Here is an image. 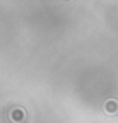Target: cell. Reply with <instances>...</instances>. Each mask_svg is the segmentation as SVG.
I'll return each instance as SVG.
<instances>
[{"label": "cell", "instance_id": "2", "mask_svg": "<svg viewBox=\"0 0 118 123\" xmlns=\"http://www.w3.org/2000/svg\"><path fill=\"white\" fill-rule=\"evenodd\" d=\"M106 106H108V108H106V109H108L109 113H111V111H115V109H118V104H115L113 101H109V102H108Z\"/></svg>", "mask_w": 118, "mask_h": 123}, {"label": "cell", "instance_id": "1", "mask_svg": "<svg viewBox=\"0 0 118 123\" xmlns=\"http://www.w3.org/2000/svg\"><path fill=\"white\" fill-rule=\"evenodd\" d=\"M23 118H24V111H23V109H21V111H19V109H14V111H12V120H14V121H21Z\"/></svg>", "mask_w": 118, "mask_h": 123}]
</instances>
